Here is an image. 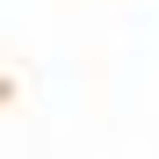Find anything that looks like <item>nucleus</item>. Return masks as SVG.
I'll return each instance as SVG.
<instances>
[]
</instances>
